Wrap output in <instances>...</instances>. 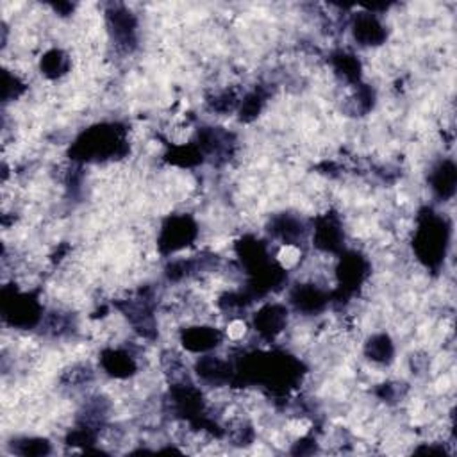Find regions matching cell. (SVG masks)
Wrapping results in <instances>:
<instances>
[{"mask_svg":"<svg viewBox=\"0 0 457 457\" xmlns=\"http://www.w3.org/2000/svg\"><path fill=\"white\" fill-rule=\"evenodd\" d=\"M286 311L279 305H268L259 313V317H256V327L259 329V332L266 334V336H274L277 332L282 331L284 325Z\"/></svg>","mask_w":457,"mask_h":457,"instance_id":"6da1fadb","label":"cell"},{"mask_svg":"<svg viewBox=\"0 0 457 457\" xmlns=\"http://www.w3.org/2000/svg\"><path fill=\"white\" fill-rule=\"evenodd\" d=\"M218 341L220 334L211 327H193L184 336V345L192 350H207V348L216 347Z\"/></svg>","mask_w":457,"mask_h":457,"instance_id":"7a4b0ae2","label":"cell"},{"mask_svg":"<svg viewBox=\"0 0 457 457\" xmlns=\"http://www.w3.org/2000/svg\"><path fill=\"white\" fill-rule=\"evenodd\" d=\"M380 25L377 24L376 18L371 16H363L359 18L356 25V38L363 39L364 45H371V41H377V39L383 36V31H380Z\"/></svg>","mask_w":457,"mask_h":457,"instance_id":"3957f363","label":"cell"},{"mask_svg":"<svg viewBox=\"0 0 457 457\" xmlns=\"http://www.w3.org/2000/svg\"><path fill=\"white\" fill-rule=\"evenodd\" d=\"M368 354L371 356V359L386 361L391 356V343L386 336L373 338V341H370V345H368Z\"/></svg>","mask_w":457,"mask_h":457,"instance_id":"277c9868","label":"cell"}]
</instances>
